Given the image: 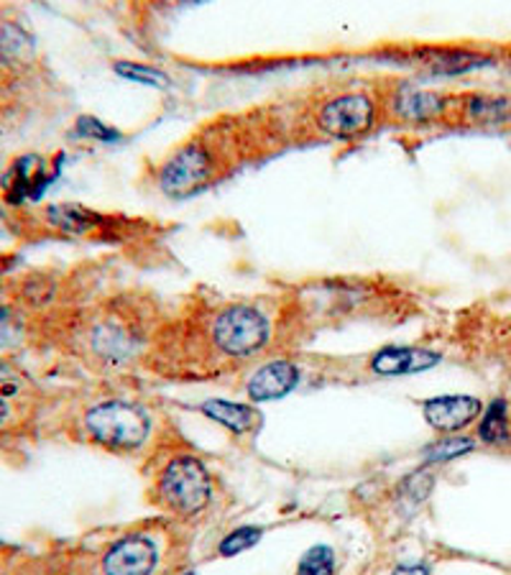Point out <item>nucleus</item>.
I'll return each instance as SVG.
<instances>
[{"label":"nucleus","instance_id":"nucleus-4","mask_svg":"<svg viewBox=\"0 0 511 575\" xmlns=\"http://www.w3.org/2000/svg\"><path fill=\"white\" fill-rule=\"evenodd\" d=\"M213 154L203 143H187L166 159L159 170V187L172 197H185L189 192L205 187L213 177Z\"/></svg>","mask_w":511,"mask_h":575},{"label":"nucleus","instance_id":"nucleus-26","mask_svg":"<svg viewBox=\"0 0 511 575\" xmlns=\"http://www.w3.org/2000/svg\"><path fill=\"white\" fill-rule=\"evenodd\" d=\"M430 571L425 565H399V568L391 575H427Z\"/></svg>","mask_w":511,"mask_h":575},{"label":"nucleus","instance_id":"nucleus-13","mask_svg":"<svg viewBox=\"0 0 511 575\" xmlns=\"http://www.w3.org/2000/svg\"><path fill=\"white\" fill-rule=\"evenodd\" d=\"M203 412L207 417L220 422L222 427L233 430L238 435L253 433L256 427L261 425L259 412L251 410V406L238 404V402H222V399H210V402L203 404Z\"/></svg>","mask_w":511,"mask_h":575},{"label":"nucleus","instance_id":"nucleus-24","mask_svg":"<svg viewBox=\"0 0 511 575\" xmlns=\"http://www.w3.org/2000/svg\"><path fill=\"white\" fill-rule=\"evenodd\" d=\"M430 489H433V476L427 474V470H420V474H414L406 478V481L402 484V497L410 499L414 507L420 505L422 499L427 497Z\"/></svg>","mask_w":511,"mask_h":575},{"label":"nucleus","instance_id":"nucleus-20","mask_svg":"<svg viewBox=\"0 0 511 575\" xmlns=\"http://www.w3.org/2000/svg\"><path fill=\"white\" fill-rule=\"evenodd\" d=\"M261 534H263L261 527H238V530H233L230 534H226V538H222V542L218 545V553L222 557L241 555L261 540Z\"/></svg>","mask_w":511,"mask_h":575},{"label":"nucleus","instance_id":"nucleus-27","mask_svg":"<svg viewBox=\"0 0 511 575\" xmlns=\"http://www.w3.org/2000/svg\"><path fill=\"white\" fill-rule=\"evenodd\" d=\"M8 377H11V369H8V366L0 364V381H6Z\"/></svg>","mask_w":511,"mask_h":575},{"label":"nucleus","instance_id":"nucleus-23","mask_svg":"<svg viewBox=\"0 0 511 575\" xmlns=\"http://www.w3.org/2000/svg\"><path fill=\"white\" fill-rule=\"evenodd\" d=\"M77 133L85 135V139H95V141H102V143H113V141L121 139V133L113 131V128H108L106 123H100L98 118H93V116L79 118Z\"/></svg>","mask_w":511,"mask_h":575},{"label":"nucleus","instance_id":"nucleus-21","mask_svg":"<svg viewBox=\"0 0 511 575\" xmlns=\"http://www.w3.org/2000/svg\"><path fill=\"white\" fill-rule=\"evenodd\" d=\"M297 575H335V553L327 545H315L302 555Z\"/></svg>","mask_w":511,"mask_h":575},{"label":"nucleus","instance_id":"nucleus-11","mask_svg":"<svg viewBox=\"0 0 511 575\" xmlns=\"http://www.w3.org/2000/svg\"><path fill=\"white\" fill-rule=\"evenodd\" d=\"M52 177L46 174V166L39 156H26L11 166L6 177V192L11 203H21L26 197H39Z\"/></svg>","mask_w":511,"mask_h":575},{"label":"nucleus","instance_id":"nucleus-10","mask_svg":"<svg viewBox=\"0 0 511 575\" xmlns=\"http://www.w3.org/2000/svg\"><path fill=\"white\" fill-rule=\"evenodd\" d=\"M300 371L292 361H271L261 366L249 381V397L253 402H271V399H282L297 387Z\"/></svg>","mask_w":511,"mask_h":575},{"label":"nucleus","instance_id":"nucleus-18","mask_svg":"<svg viewBox=\"0 0 511 575\" xmlns=\"http://www.w3.org/2000/svg\"><path fill=\"white\" fill-rule=\"evenodd\" d=\"M0 54L11 62L29 59L34 54V39L13 23H6L3 31H0Z\"/></svg>","mask_w":511,"mask_h":575},{"label":"nucleus","instance_id":"nucleus-8","mask_svg":"<svg viewBox=\"0 0 511 575\" xmlns=\"http://www.w3.org/2000/svg\"><path fill=\"white\" fill-rule=\"evenodd\" d=\"M437 364H441V354H435V350L389 346L371 358V371L379 377H406V373L433 369Z\"/></svg>","mask_w":511,"mask_h":575},{"label":"nucleus","instance_id":"nucleus-28","mask_svg":"<svg viewBox=\"0 0 511 575\" xmlns=\"http://www.w3.org/2000/svg\"><path fill=\"white\" fill-rule=\"evenodd\" d=\"M6 414H8V406H6V402H3V399H0V425H3Z\"/></svg>","mask_w":511,"mask_h":575},{"label":"nucleus","instance_id":"nucleus-9","mask_svg":"<svg viewBox=\"0 0 511 575\" xmlns=\"http://www.w3.org/2000/svg\"><path fill=\"white\" fill-rule=\"evenodd\" d=\"M90 346L100 358L118 364L139 350V333L128 323H121V319H106V323L95 325Z\"/></svg>","mask_w":511,"mask_h":575},{"label":"nucleus","instance_id":"nucleus-25","mask_svg":"<svg viewBox=\"0 0 511 575\" xmlns=\"http://www.w3.org/2000/svg\"><path fill=\"white\" fill-rule=\"evenodd\" d=\"M15 338H19V327L8 315H0V346H11Z\"/></svg>","mask_w":511,"mask_h":575},{"label":"nucleus","instance_id":"nucleus-14","mask_svg":"<svg viewBox=\"0 0 511 575\" xmlns=\"http://www.w3.org/2000/svg\"><path fill=\"white\" fill-rule=\"evenodd\" d=\"M422 57H425V64L435 75H460V72H470L489 64V57L466 50H427L422 52Z\"/></svg>","mask_w":511,"mask_h":575},{"label":"nucleus","instance_id":"nucleus-6","mask_svg":"<svg viewBox=\"0 0 511 575\" xmlns=\"http://www.w3.org/2000/svg\"><path fill=\"white\" fill-rule=\"evenodd\" d=\"M159 565V550L146 534H126L102 555L106 575H154Z\"/></svg>","mask_w":511,"mask_h":575},{"label":"nucleus","instance_id":"nucleus-2","mask_svg":"<svg viewBox=\"0 0 511 575\" xmlns=\"http://www.w3.org/2000/svg\"><path fill=\"white\" fill-rule=\"evenodd\" d=\"M162 505L174 514H199L213 499V481L207 468L192 455H180L162 470L156 484Z\"/></svg>","mask_w":511,"mask_h":575},{"label":"nucleus","instance_id":"nucleus-3","mask_svg":"<svg viewBox=\"0 0 511 575\" xmlns=\"http://www.w3.org/2000/svg\"><path fill=\"white\" fill-rule=\"evenodd\" d=\"M213 346L228 358H251L269 343L271 325L261 310L230 305L213 317Z\"/></svg>","mask_w":511,"mask_h":575},{"label":"nucleus","instance_id":"nucleus-12","mask_svg":"<svg viewBox=\"0 0 511 575\" xmlns=\"http://www.w3.org/2000/svg\"><path fill=\"white\" fill-rule=\"evenodd\" d=\"M445 100L441 95L435 93H425V90H414V87H402L394 98V110L404 121L412 123H425L433 121L443 113Z\"/></svg>","mask_w":511,"mask_h":575},{"label":"nucleus","instance_id":"nucleus-16","mask_svg":"<svg viewBox=\"0 0 511 575\" xmlns=\"http://www.w3.org/2000/svg\"><path fill=\"white\" fill-rule=\"evenodd\" d=\"M478 437L489 445H501L509 443L511 437V425H509V404L504 399L489 404V410L483 412L481 425H478Z\"/></svg>","mask_w":511,"mask_h":575},{"label":"nucleus","instance_id":"nucleus-1","mask_svg":"<svg viewBox=\"0 0 511 575\" xmlns=\"http://www.w3.org/2000/svg\"><path fill=\"white\" fill-rule=\"evenodd\" d=\"M85 427L98 445L116 453H128L146 443L151 420L143 406L123 402V399H110V402L95 404L85 414Z\"/></svg>","mask_w":511,"mask_h":575},{"label":"nucleus","instance_id":"nucleus-29","mask_svg":"<svg viewBox=\"0 0 511 575\" xmlns=\"http://www.w3.org/2000/svg\"><path fill=\"white\" fill-rule=\"evenodd\" d=\"M182 575H195V573H192V571H189V573H182Z\"/></svg>","mask_w":511,"mask_h":575},{"label":"nucleus","instance_id":"nucleus-17","mask_svg":"<svg viewBox=\"0 0 511 575\" xmlns=\"http://www.w3.org/2000/svg\"><path fill=\"white\" fill-rule=\"evenodd\" d=\"M468 116L476 123H507L511 118V102L504 98L476 95V98L468 100Z\"/></svg>","mask_w":511,"mask_h":575},{"label":"nucleus","instance_id":"nucleus-22","mask_svg":"<svg viewBox=\"0 0 511 575\" xmlns=\"http://www.w3.org/2000/svg\"><path fill=\"white\" fill-rule=\"evenodd\" d=\"M474 447H476V443L470 441V437H447V441H441V443L427 447V458L435 463L453 460V458H458V455L470 453Z\"/></svg>","mask_w":511,"mask_h":575},{"label":"nucleus","instance_id":"nucleus-7","mask_svg":"<svg viewBox=\"0 0 511 575\" xmlns=\"http://www.w3.org/2000/svg\"><path fill=\"white\" fill-rule=\"evenodd\" d=\"M427 425L437 433H458L468 427L478 414L483 412V404L476 397H435L422 404Z\"/></svg>","mask_w":511,"mask_h":575},{"label":"nucleus","instance_id":"nucleus-19","mask_svg":"<svg viewBox=\"0 0 511 575\" xmlns=\"http://www.w3.org/2000/svg\"><path fill=\"white\" fill-rule=\"evenodd\" d=\"M116 72L121 77L133 79V83H139V85H151V87H159V90H166V87H170V77H166L162 69L149 67V64L116 62Z\"/></svg>","mask_w":511,"mask_h":575},{"label":"nucleus","instance_id":"nucleus-5","mask_svg":"<svg viewBox=\"0 0 511 575\" xmlns=\"http://www.w3.org/2000/svg\"><path fill=\"white\" fill-rule=\"evenodd\" d=\"M373 100L366 93H346L327 100L317 113L319 131L333 139H358L373 126Z\"/></svg>","mask_w":511,"mask_h":575},{"label":"nucleus","instance_id":"nucleus-15","mask_svg":"<svg viewBox=\"0 0 511 575\" xmlns=\"http://www.w3.org/2000/svg\"><path fill=\"white\" fill-rule=\"evenodd\" d=\"M46 220L52 223L54 228L64 230V234H87V230L98 228L106 223V218L98 213L87 210L83 205H52L46 210Z\"/></svg>","mask_w":511,"mask_h":575}]
</instances>
